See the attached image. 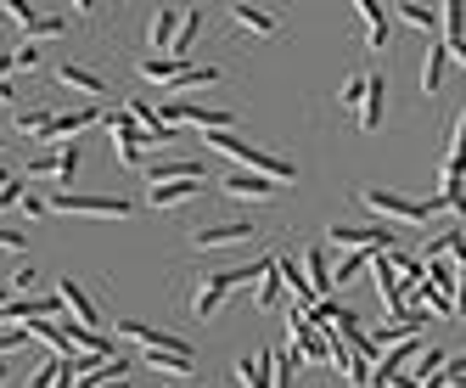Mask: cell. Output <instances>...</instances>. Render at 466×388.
I'll return each mask as SVG.
<instances>
[{"instance_id": "cell-1", "label": "cell", "mask_w": 466, "mask_h": 388, "mask_svg": "<svg viewBox=\"0 0 466 388\" xmlns=\"http://www.w3.org/2000/svg\"><path fill=\"white\" fill-rule=\"evenodd\" d=\"M264 271H270V259H264V265H237V271H219V276H208L203 287H197V299H191V310H197V315L208 321V315H214V310H219V304H225L230 293H237L242 281H258Z\"/></svg>"}, {"instance_id": "cell-2", "label": "cell", "mask_w": 466, "mask_h": 388, "mask_svg": "<svg viewBox=\"0 0 466 388\" xmlns=\"http://www.w3.org/2000/svg\"><path fill=\"white\" fill-rule=\"evenodd\" d=\"M360 203L371 209V214H382V220H399V225H427L432 220L427 198H399V191H382V186H365Z\"/></svg>"}, {"instance_id": "cell-3", "label": "cell", "mask_w": 466, "mask_h": 388, "mask_svg": "<svg viewBox=\"0 0 466 388\" xmlns=\"http://www.w3.org/2000/svg\"><path fill=\"white\" fill-rule=\"evenodd\" d=\"M371 281H377L382 310H388L393 321H405V315H410V287H405V276H399L393 253H377V259H371Z\"/></svg>"}, {"instance_id": "cell-4", "label": "cell", "mask_w": 466, "mask_h": 388, "mask_svg": "<svg viewBox=\"0 0 466 388\" xmlns=\"http://www.w3.org/2000/svg\"><path fill=\"white\" fill-rule=\"evenodd\" d=\"M107 129H113V158H118V164H136V169H147V147H152V136H147V129L136 124V113H129V107H118Z\"/></svg>"}, {"instance_id": "cell-5", "label": "cell", "mask_w": 466, "mask_h": 388, "mask_svg": "<svg viewBox=\"0 0 466 388\" xmlns=\"http://www.w3.org/2000/svg\"><path fill=\"white\" fill-rule=\"evenodd\" d=\"M326 242H338V248H349V253H393L399 237L382 231V225H331Z\"/></svg>"}, {"instance_id": "cell-6", "label": "cell", "mask_w": 466, "mask_h": 388, "mask_svg": "<svg viewBox=\"0 0 466 388\" xmlns=\"http://www.w3.org/2000/svg\"><path fill=\"white\" fill-rule=\"evenodd\" d=\"M129 198H51V214H90V220H124Z\"/></svg>"}, {"instance_id": "cell-7", "label": "cell", "mask_w": 466, "mask_h": 388, "mask_svg": "<svg viewBox=\"0 0 466 388\" xmlns=\"http://www.w3.org/2000/svg\"><path fill=\"white\" fill-rule=\"evenodd\" d=\"M276 265H281V281H287V299H292V310H298V315H309V310L320 304V293L309 287V271L298 265V259H287V253H276Z\"/></svg>"}, {"instance_id": "cell-8", "label": "cell", "mask_w": 466, "mask_h": 388, "mask_svg": "<svg viewBox=\"0 0 466 388\" xmlns=\"http://www.w3.org/2000/svg\"><path fill=\"white\" fill-rule=\"evenodd\" d=\"M56 299H62V315H74L79 327H96V332H102V310L90 304V293H85L74 276H68V281H56Z\"/></svg>"}, {"instance_id": "cell-9", "label": "cell", "mask_w": 466, "mask_h": 388, "mask_svg": "<svg viewBox=\"0 0 466 388\" xmlns=\"http://www.w3.org/2000/svg\"><path fill=\"white\" fill-rule=\"evenodd\" d=\"M6 17L23 23L28 46H35V40H51V35H62V28H68V17H56V12H28V6H17V0H6Z\"/></svg>"}, {"instance_id": "cell-10", "label": "cell", "mask_w": 466, "mask_h": 388, "mask_svg": "<svg viewBox=\"0 0 466 388\" xmlns=\"http://www.w3.org/2000/svg\"><path fill=\"white\" fill-rule=\"evenodd\" d=\"M237 383L242 388H276V349H258L237 361Z\"/></svg>"}, {"instance_id": "cell-11", "label": "cell", "mask_w": 466, "mask_h": 388, "mask_svg": "<svg viewBox=\"0 0 466 388\" xmlns=\"http://www.w3.org/2000/svg\"><path fill=\"white\" fill-rule=\"evenodd\" d=\"M382 113H388V79L382 74H365V107H360V129L377 136L382 129Z\"/></svg>"}, {"instance_id": "cell-12", "label": "cell", "mask_w": 466, "mask_h": 388, "mask_svg": "<svg viewBox=\"0 0 466 388\" xmlns=\"http://www.w3.org/2000/svg\"><path fill=\"white\" fill-rule=\"evenodd\" d=\"M56 79L68 85V90H79V96H90V102H102V96H107V79L96 74V68H85V62H56Z\"/></svg>"}, {"instance_id": "cell-13", "label": "cell", "mask_w": 466, "mask_h": 388, "mask_svg": "<svg viewBox=\"0 0 466 388\" xmlns=\"http://www.w3.org/2000/svg\"><path fill=\"white\" fill-rule=\"evenodd\" d=\"M219 186H225V198H248V203L276 198V180H264V175H253V169H230Z\"/></svg>"}, {"instance_id": "cell-14", "label": "cell", "mask_w": 466, "mask_h": 388, "mask_svg": "<svg viewBox=\"0 0 466 388\" xmlns=\"http://www.w3.org/2000/svg\"><path fill=\"white\" fill-rule=\"evenodd\" d=\"M354 12L365 17V46H371V51H388V28H393V12H388V6H377V0H360Z\"/></svg>"}, {"instance_id": "cell-15", "label": "cell", "mask_w": 466, "mask_h": 388, "mask_svg": "<svg viewBox=\"0 0 466 388\" xmlns=\"http://www.w3.org/2000/svg\"><path fill=\"white\" fill-rule=\"evenodd\" d=\"M248 237H253V220H214V225L197 231L203 248H230V242H248Z\"/></svg>"}, {"instance_id": "cell-16", "label": "cell", "mask_w": 466, "mask_h": 388, "mask_svg": "<svg viewBox=\"0 0 466 388\" xmlns=\"http://www.w3.org/2000/svg\"><path fill=\"white\" fill-rule=\"evenodd\" d=\"M208 169L197 158H163V164H147V180L152 186H169V180H203Z\"/></svg>"}, {"instance_id": "cell-17", "label": "cell", "mask_w": 466, "mask_h": 388, "mask_svg": "<svg viewBox=\"0 0 466 388\" xmlns=\"http://www.w3.org/2000/svg\"><path fill=\"white\" fill-rule=\"evenodd\" d=\"M450 56H455V51H450L444 40L427 46V56H421V90H427V96H439V85H444V74H450Z\"/></svg>"}, {"instance_id": "cell-18", "label": "cell", "mask_w": 466, "mask_h": 388, "mask_svg": "<svg viewBox=\"0 0 466 388\" xmlns=\"http://www.w3.org/2000/svg\"><path fill=\"white\" fill-rule=\"evenodd\" d=\"M393 17L410 23V28H421V35H432V40H444L439 35V28H444V12L439 6H416V0H405V6H393Z\"/></svg>"}, {"instance_id": "cell-19", "label": "cell", "mask_w": 466, "mask_h": 388, "mask_svg": "<svg viewBox=\"0 0 466 388\" xmlns=\"http://www.w3.org/2000/svg\"><path fill=\"white\" fill-rule=\"evenodd\" d=\"M197 191H203V180H169V186H152L147 203H152V209H180V203L197 198Z\"/></svg>"}, {"instance_id": "cell-20", "label": "cell", "mask_w": 466, "mask_h": 388, "mask_svg": "<svg viewBox=\"0 0 466 388\" xmlns=\"http://www.w3.org/2000/svg\"><path fill=\"white\" fill-rule=\"evenodd\" d=\"M180 17H186V12H169V6L152 12V51H157V56L175 51V40H180Z\"/></svg>"}, {"instance_id": "cell-21", "label": "cell", "mask_w": 466, "mask_h": 388, "mask_svg": "<svg viewBox=\"0 0 466 388\" xmlns=\"http://www.w3.org/2000/svg\"><path fill=\"white\" fill-rule=\"evenodd\" d=\"M96 118H102L96 107H74V113H56V118H51V129H46V141H68V136H79V129H90Z\"/></svg>"}, {"instance_id": "cell-22", "label": "cell", "mask_w": 466, "mask_h": 388, "mask_svg": "<svg viewBox=\"0 0 466 388\" xmlns=\"http://www.w3.org/2000/svg\"><path fill=\"white\" fill-rule=\"evenodd\" d=\"M287 299V281H281V265L270 259V271L258 276V287H253V310H276Z\"/></svg>"}, {"instance_id": "cell-23", "label": "cell", "mask_w": 466, "mask_h": 388, "mask_svg": "<svg viewBox=\"0 0 466 388\" xmlns=\"http://www.w3.org/2000/svg\"><path fill=\"white\" fill-rule=\"evenodd\" d=\"M191 361H197V354H169V349H147V366H152V372H163L169 383H186V377H191Z\"/></svg>"}, {"instance_id": "cell-24", "label": "cell", "mask_w": 466, "mask_h": 388, "mask_svg": "<svg viewBox=\"0 0 466 388\" xmlns=\"http://www.w3.org/2000/svg\"><path fill=\"white\" fill-rule=\"evenodd\" d=\"M371 259H377V253H343L338 265H331V293H338V287H349V281H360L365 271H371Z\"/></svg>"}, {"instance_id": "cell-25", "label": "cell", "mask_w": 466, "mask_h": 388, "mask_svg": "<svg viewBox=\"0 0 466 388\" xmlns=\"http://www.w3.org/2000/svg\"><path fill=\"white\" fill-rule=\"evenodd\" d=\"M230 17H237V28H248V35H258V40L276 35V17L264 12V6H230Z\"/></svg>"}, {"instance_id": "cell-26", "label": "cell", "mask_w": 466, "mask_h": 388, "mask_svg": "<svg viewBox=\"0 0 466 388\" xmlns=\"http://www.w3.org/2000/svg\"><path fill=\"white\" fill-rule=\"evenodd\" d=\"M203 17H208L203 6H191V12L180 17V40H175V51H169L175 62H186V56H191V46H197V35H203Z\"/></svg>"}, {"instance_id": "cell-27", "label": "cell", "mask_w": 466, "mask_h": 388, "mask_svg": "<svg viewBox=\"0 0 466 388\" xmlns=\"http://www.w3.org/2000/svg\"><path fill=\"white\" fill-rule=\"evenodd\" d=\"M304 271H309V287L320 299H331V259H326V248H309L304 253Z\"/></svg>"}, {"instance_id": "cell-28", "label": "cell", "mask_w": 466, "mask_h": 388, "mask_svg": "<svg viewBox=\"0 0 466 388\" xmlns=\"http://www.w3.org/2000/svg\"><path fill=\"white\" fill-rule=\"evenodd\" d=\"M427 287L455 299V259H427Z\"/></svg>"}, {"instance_id": "cell-29", "label": "cell", "mask_w": 466, "mask_h": 388, "mask_svg": "<svg viewBox=\"0 0 466 388\" xmlns=\"http://www.w3.org/2000/svg\"><path fill=\"white\" fill-rule=\"evenodd\" d=\"M444 46H461L466 35H461V28H466V6H461V0H444Z\"/></svg>"}, {"instance_id": "cell-30", "label": "cell", "mask_w": 466, "mask_h": 388, "mask_svg": "<svg viewBox=\"0 0 466 388\" xmlns=\"http://www.w3.org/2000/svg\"><path fill=\"white\" fill-rule=\"evenodd\" d=\"M197 85H219V68H214V62H203V68H186V74L169 79V90H197Z\"/></svg>"}, {"instance_id": "cell-31", "label": "cell", "mask_w": 466, "mask_h": 388, "mask_svg": "<svg viewBox=\"0 0 466 388\" xmlns=\"http://www.w3.org/2000/svg\"><path fill=\"white\" fill-rule=\"evenodd\" d=\"M51 118H56V113H46V107H17V129H23V136H40V141H46Z\"/></svg>"}, {"instance_id": "cell-32", "label": "cell", "mask_w": 466, "mask_h": 388, "mask_svg": "<svg viewBox=\"0 0 466 388\" xmlns=\"http://www.w3.org/2000/svg\"><path fill=\"white\" fill-rule=\"evenodd\" d=\"M298 383V349H276V388Z\"/></svg>"}, {"instance_id": "cell-33", "label": "cell", "mask_w": 466, "mask_h": 388, "mask_svg": "<svg viewBox=\"0 0 466 388\" xmlns=\"http://www.w3.org/2000/svg\"><path fill=\"white\" fill-rule=\"evenodd\" d=\"M56 158H62L56 180H74V169H79V147H74V141H56Z\"/></svg>"}, {"instance_id": "cell-34", "label": "cell", "mask_w": 466, "mask_h": 388, "mask_svg": "<svg viewBox=\"0 0 466 388\" xmlns=\"http://www.w3.org/2000/svg\"><path fill=\"white\" fill-rule=\"evenodd\" d=\"M0 209H23V175H6V180H0Z\"/></svg>"}, {"instance_id": "cell-35", "label": "cell", "mask_w": 466, "mask_h": 388, "mask_svg": "<svg viewBox=\"0 0 466 388\" xmlns=\"http://www.w3.org/2000/svg\"><path fill=\"white\" fill-rule=\"evenodd\" d=\"M343 107H365V74L343 85Z\"/></svg>"}, {"instance_id": "cell-36", "label": "cell", "mask_w": 466, "mask_h": 388, "mask_svg": "<svg viewBox=\"0 0 466 388\" xmlns=\"http://www.w3.org/2000/svg\"><path fill=\"white\" fill-rule=\"evenodd\" d=\"M0 248H6V253H23V248H28V237H23V231H12V225H0Z\"/></svg>"}, {"instance_id": "cell-37", "label": "cell", "mask_w": 466, "mask_h": 388, "mask_svg": "<svg viewBox=\"0 0 466 388\" xmlns=\"http://www.w3.org/2000/svg\"><path fill=\"white\" fill-rule=\"evenodd\" d=\"M12 287L28 299V287H35V265H17V271H12Z\"/></svg>"}, {"instance_id": "cell-38", "label": "cell", "mask_w": 466, "mask_h": 388, "mask_svg": "<svg viewBox=\"0 0 466 388\" xmlns=\"http://www.w3.org/2000/svg\"><path fill=\"white\" fill-rule=\"evenodd\" d=\"M23 214H28V220H46V214H51V198H23Z\"/></svg>"}, {"instance_id": "cell-39", "label": "cell", "mask_w": 466, "mask_h": 388, "mask_svg": "<svg viewBox=\"0 0 466 388\" xmlns=\"http://www.w3.org/2000/svg\"><path fill=\"white\" fill-rule=\"evenodd\" d=\"M17 68H23V62H17V51H0V85H6Z\"/></svg>"}, {"instance_id": "cell-40", "label": "cell", "mask_w": 466, "mask_h": 388, "mask_svg": "<svg viewBox=\"0 0 466 388\" xmlns=\"http://www.w3.org/2000/svg\"><path fill=\"white\" fill-rule=\"evenodd\" d=\"M450 51H455V62H461V68H466V40H461V46H450Z\"/></svg>"}, {"instance_id": "cell-41", "label": "cell", "mask_w": 466, "mask_h": 388, "mask_svg": "<svg viewBox=\"0 0 466 388\" xmlns=\"http://www.w3.org/2000/svg\"><path fill=\"white\" fill-rule=\"evenodd\" d=\"M163 388H191V383H163Z\"/></svg>"}, {"instance_id": "cell-42", "label": "cell", "mask_w": 466, "mask_h": 388, "mask_svg": "<svg viewBox=\"0 0 466 388\" xmlns=\"http://www.w3.org/2000/svg\"><path fill=\"white\" fill-rule=\"evenodd\" d=\"M0 180H6V169H0Z\"/></svg>"}, {"instance_id": "cell-43", "label": "cell", "mask_w": 466, "mask_h": 388, "mask_svg": "<svg viewBox=\"0 0 466 388\" xmlns=\"http://www.w3.org/2000/svg\"><path fill=\"white\" fill-rule=\"evenodd\" d=\"M0 304H6V293H0Z\"/></svg>"}]
</instances>
